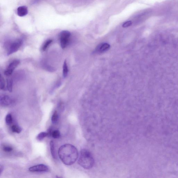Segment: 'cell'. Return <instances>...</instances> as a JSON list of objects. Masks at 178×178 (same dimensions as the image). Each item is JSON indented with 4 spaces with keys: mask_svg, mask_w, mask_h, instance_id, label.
I'll return each instance as SVG.
<instances>
[{
    "mask_svg": "<svg viewBox=\"0 0 178 178\" xmlns=\"http://www.w3.org/2000/svg\"><path fill=\"white\" fill-rule=\"evenodd\" d=\"M58 154L61 161L66 165L73 164L78 157L77 148L69 144L61 146L58 151Z\"/></svg>",
    "mask_w": 178,
    "mask_h": 178,
    "instance_id": "cell-1",
    "label": "cell"
},
{
    "mask_svg": "<svg viewBox=\"0 0 178 178\" xmlns=\"http://www.w3.org/2000/svg\"><path fill=\"white\" fill-rule=\"evenodd\" d=\"M78 163L82 167L89 170L94 164V160L92 154L88 150L83 149L80 151Z\"/></svg>",
    "mask_w": 178,
    "mask_h": 178,
    "instance_id": "cell-2",
    "label": "cell"
},
{
    "mask_svg": "<svg viewBox=\"0 0 178 178\" xmlns=\"http://www.w3.org/2000/svg\"><path fill=\"white\" fill-rule=\"evenodd\" d=\"M71 33L67 30H63L59 34L61 47L62 48H65L69 42L71 36Z\"/></svg>",
    "mask_w": 178,
    "mask_h": 178,
    "instance_id": "cell-3",
    "label": "cell"
},
{
    "mask_svg": "<svg viewBox=\"0 0 178 178\" xmlns=\"http://www.w3.org/2000/svg\"><path fill=\"white\" fill-rule=\"evenodd\" d=\"M22 44V41L20 39H17L11 43L8 49L7 54L9 55L18 51Z\"/></svg>",
    "mask_w": 178,
    "mask_h": 178,
    "instance_id": "cell-4",
    "label": "cell"
},
{
    "mask_svg": "<svg viewBox=\"0 0 178 178\" xmlns=\"http://www.w3.org/2000/svg\"><path fill=\"white\" fill-rule=\"evenodd\" d=\"M20 61L18 60H13L9 65L5 72V75L7 76H9L12 74L14 70L18 66L20 63Z\"/></svg>",
    "mask_w": 178,
    "mask_h": 178,
    "instance_id": "cell-5",
    "label": "cell"
},
{
    "mask_svg": "<svg viewBox=\"0 0 178 178\" xmlns=\"http://www.w3.org/2000/svg\"><path fill=\"white\" fill-rule=\"evenodd\" d=\"M29 171L33 172H48L49 169L47 166L43 164H39L32 166L29 169Z\"/></svg>",
    "mask_w": 178,
    "mask_h": 178,
    "instance_id": "cell-6",
    "label": "cell"
},
{
    "mask_svg": "<svg viewBox=\"0 0 178 178\" xmlns=\"http://www.w3.org/2000/svg\"><path fill=\"white\" fill-rule=\"evenodd\" d=\"M12 99L9 96L7 95H2L0 98V103L3 107L9 106L12 103Z\"/></svg>",
    "mask_w": 178,
    "mask_h": 178,
    "instance_id": "cell-7",
    "label": "cell"
},
{
    "mask_svg": "<svg viewBox=\"0 0 178 178\" xmlns=\"http://www.w3.org/2000/svg\"><path fill=\"white\" fill-rule=\"evenodd\" d=\"M28 12V8L25 6L19 7L17 8V15L20 17H23L27 15Z\"/></svg>",
    "mask_w": 178,
    "mask_h": 178,
    "instance_id": "cell-8",
    "label": "cell"
},
{
    "mask_svg": "<svg viewBox=\"0 0 178 178\" xmlns=\"http://www.w3.org/2000/svg\"><path fill=\"white\" fill-rule=\"evenodd\" d=\"M110 47V45L108 43H101L97 47V51L99 52H104L108 50Z\"/></svg>",
    "mask_w": 178,
    "mask_h": 178,
    "instance_id": "cell-9",
    "label": "cell"
},
{
    "mask_svg": "<svg viewBox=\"0 0 178 178\" xmlns=\"http://www.w3.org/2000/svg\"><path fill=\"white\" fill-rule=\"evenodd\" d=\"M68 73V68L66 60L64 62L63 66V75L64 78H66Z\"/></svg>",
    "mask_w": 178,
    "mask_h": 178,
    "instance_id": "cell-10",
    "label": "cell"
},
{
    "mask_svg": "<svg viewBox=\"0 0 178 178\" xmlns=\"http://www.w3.org/2000/svg\"><path fill=\"white\" fill-rule=\"evenodd\" d=\"M50 147L52 156L54 159H55L56 158V153H55L54 142L52 141L50 142Z\"/></svg>",
    "mask_w": 178,
    "mask_h": 178,
    "instance_id": "cell-11",
    "label": "cell"
},
{
    "mask_svg": "<svg viewBox=\"0 0 178 178\" xmlns=\"http://www.w3.org/2000/svg\"><path fill=\"white\" fill-rule=\"evenodd\" d=\"M48 136V132H42L38 134L36 139L38 140L41 141L46 137Z\"/></svg>",
    "mask_w": 178,
    "mask_h": 178,
    "instance_id": "cell-12",
    "label": "cell"
},
{
    "mask_svg": "<svg viewBox=\"0 0 178 178\" xmlns=\"http://www.w3.org/2000/svg\"><path fill=\"white\" fill-rule=\"evenodd\" d=\"M51 136L54 139H59L61 136V134L59 130H52L51 133Z\"/></svg>",
    "mask_w": 178,
    "mask_h": 178,
    "instance_id": "cell-13",
    "label": "cell"
},
{
    "mask_svg": "<svg viewBox=\"0 0 178 178\" xmlns=\"http://www.w3.org/2000/svg\"><path fill=\"white\" fill-rule=\"evenodd\" d=\"M6 123L8 125H10L12 123L13 119L12 116L11 114L8 113L6 116L5 118Z\"/></svg>",
    "mask_w": 178,
    "mask_h": 178,
    "instance_id": "cell-14",
    "label": "cell"
},
{
    "mask_svg": "<svg viewBox=\"0 0 178 178\" xmlns=\"http://www.w3.org/2000/svg\"><path fill=\"white\" fill-rule=\"evenodd\" d=\"M59 114L57 111H55L52 117V123L56 124L59 119Z\"/></svg>",
    "mask_w": 178,
    "mask_h": 178,
    "instance_id": "cell-15",
    "label": "cell"
},
{
    "mask_svg": "<svg viewBox=\"0 0 178 178\" xmlns=\"http://www.w3.org/2000/svg\"><path fill=\"white\" fill-rule=\"evenodd\" d=\"M13 81L11 79H8L7 80V89L9 91L11 92L13 90Z\"/></svg>",
    "mask_w": 178,
    "mask_h": 178,
    "instance_id": "cell-16",
    "label": "cell"
},
{
    "mask_svg": "<svg viewBox=\"0 0 178 178\" xmlns=\"http://www.w3.org/2000/svg\"><path fill=\"white\" fill-rule=\"evenodd\" d=\"M52 42V40L51 39H49L47 40L43 46L42 48V51H46V49L48 47V46L51 44Z\"/></svg>",
    "mask_w": 178,
    "mask_h": 178,
    "instance_id": "cell-17",
    "label": "cell"
},
{
    "mask_svg": "<svg viewBox=\"0 0 178 178\" xmlns=\"http://www.w3.org/2000/svg\"><path fill=\"white\" fill-rule=\"evenodd\" d=\"M11 129L13 132L18 134L21 133L22 130L21 127L16 125L11 126Z\"/></svg>",
    "mask_w": 178,
    "mask_h": 178,
    "instance_id": "cell-18",
    "label": "cell"
},
{
    "mask_svg": "<svg viewBox=\"0 0 178 178\" xmlns=\"http://www.w3.org/2000/svg\"><path fill=\"white\" fill-rule=\"evenodd\" d=\"M3 150L5 152L10 153L11 151H12L13 149L12 147L10 146L5 145L3 147Z\"/></svg>",
    "mask_w": 178,
    "mask_h": 178,
    "instance_id": "cell-19",
    "label": "cell"
},
{
    "mask_svg": "<svg viewBox=\"0 0 178 178\" xmlns=\"http://www.w3.org/2000/svg\"><path fill=\"white\" fill-rule=\"evenodd\" d=\"M5 86V81L3 77L1 75V89H4Z\"/></svg>",
    "mask_w": 178,
    "mask_h": 178,
    "instance_id": "cell-20",
    "label": "cell"
},
{
    "mask_svg": "<svg viewBox=\"0 0 178 178\" xmlns=\"http://www.w3.org/2000/svg\"><path fill=\"white\" fill-rule=\"evenodd\" d=\"M132 24V22L131 21H128L125 22L122 25V26L123 28H127L130 27Z\"/></svg>",
    "mask_w": 178,
    "mask_h": 178,
    "instance_id": "cell-21",
    "label": "cell"
},
{
    "mask_svg": "<svg viewBox=\"0 0 178 178\" xmlns=\"http://www.w3.org/2000/svg\"><path fill=\"white\" fill-rule=\"evenodd\" d=\"M3 166L1 165V166H0V170H1V174L3 170Z\"/></svg>",
    "mask_w": 178,
    "mask_h": 178,
    "instance_id": "cell-22",
    "label": "cell"
}]
</instances>
